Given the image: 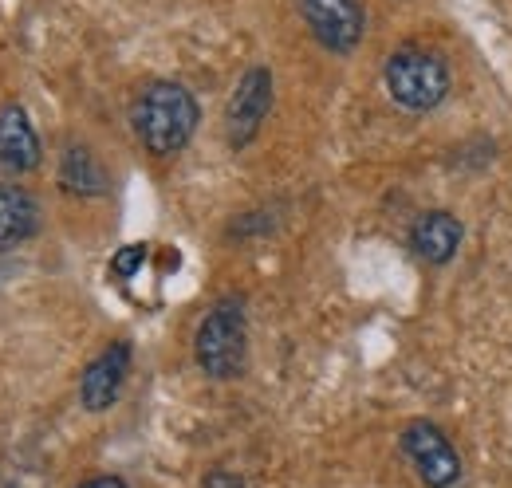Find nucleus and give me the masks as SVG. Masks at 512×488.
I'll return each mask as SVG.
<instances>
[{
    "mask_svg": "<svg viewBox=\"0 0 512 488\" xmlns=\"http://www.w3.org/2000/svg\"><path fill=\"white\" fill-rule=\"evenodd\" d=\"M410 248L426 260V264H449L461 248V221L446 213V209H434V213H422L410 229Z\"/></svg>",
    "mask_w": 512,
    "mask_h": 488,
    "instance_id": "nucleus-9",
    "label": "nucleus"
},
{
    "mask_svg": "<svg viewBox=\"0 0 512 488\" xmlns=\"http://www.w3.org/2000/svg\"><path fill=\"white\" fill-rule=\"evenodd\" d=\"M44 158L40 134L28 119V111L20 103H4L0 107V166L12 174H28L36 170Z\"/></svg>",
    "mask_w": 512,
    "mask_h": 488,
    "instance_id": "nucleus-8",
    "label": "nucleus"
},
{
    "mask_svg": "<svg viewBox=\"0 0 512 488\" xmlns=\"http://www.w3.org/2000/svg\"><path fill=\"white\" fill-rule=\"evenodd\" d=\"M300 16L323 48L339 52V56L355 52L363 40V28H367L359 0H300Z\"/></svg>",
    "mask_w": 512,
    "mask_h": 488,
    "instance_id": "nucleus-6",
    "label": "nucleus"
},
{
    "mask_svg": "<svg viewBox=\"0 0 512 488\" xmlns=\"http://www.w3.org/2000/svg\"><path fill=\"white\" fill-rule=\"evenodd\" d=\"M386 91L402 111H434L449 95V67L442 56L422 52V48H402L386 60Z\"/></svg>",
    "mask_w": 512,
    "mask_h": 488,
    "instance_id": "nucleus-3",
    "label": "nucleus"
},
{
    "mask_svg": "<svg viewBox=\"0 0 512 488\" xmlns=\"http://www.w3.org/2000/svg\"><path fill=\"white\" fill-rule=\"evenodd\" d=\"M40 229V205L28 189L0 182V252H12Z\"/></svg>",
    "mask_w": 512,
    "mask_h": 488,
    "instance_id": "nucleus-10",
    "label": "nucleus"
},
{
    "mask_svg": "<svg viewBox=\"0 0 512 488\" xmlns=\"http://www.w3.org/2000/svg\"><path fill=\"white\" fill-rule=\"evenodd\" d=\"M79 488H127L123 477H111V473H103V477H91V481H83Z\"/></svg>",
    "mask_w": 512,
    "mask_h": 488,
    "instance_id": "nucleus-14",
    "label": "nucleus"
},
{
    "mask_svg": "<svg viewBox=\"0 0 512 488\" xmlns=\"http://www.w3.org/2000/svg\"><path fill=\"white\" fill-rule=\"evenodd\" d=\"M193 355H197V366L217 382H229L245 370L249 323H245V304L241 300H217L209 307V315L197 327Z\"/></svg>",
    "mask_w": 512,
    "mask_h": 488,
    "instance_id": "nucleus-2",
    "label": "nucleus"
},
{
    "mask_svg": "<svg viewBox=\"0 0 512 488\" xmlns=\"http://www.w3.org/2000/svg\"><path fill=\"white\" fill-rule=\"evenodd\" d=\"M146 252H150L146 244H127V248H119L115 260H111V272H115L119 280H130V276L146 264Z\"/></svg>",
    "mask_w": 512,
    "mask_h": 488,
    "instance_id": "nucleus-12",
    "label": "nucleus"
},
{
    "mask_svg": "<svg viewBox=\"0 0 512 488\" xmlns=\"http://www.w3.org/2000/svg\"><path fill=\"white\" fill-rule=\"evenodd\" d=\"M197 99L190 87L174 83V79H154L142 87V95L130 107V126L138 134V142L154 154V158H174L190 146L197 134Z\"/></svg>",
    "mask_w": 512,
    "mask_h": 488,
    "instance_id": "nucleus-1",
    "label": "nucleus"
},
{
    "mask_svg": "<svg viewBox=\"0 0 512 488\" xmlns=\"http://www.w3.org/2000/svg\"><path fill=\"white\" fill-rule=\"evenodd\" d=\"M272 111V71L264 63L249 67L241 83L233 87V99L225 107V138L233 150H245L260 134V126Z\"/></svg>",
    "mask_w": 512,
    "mask_h": 488,
    "instance_id": "nucleus-5",
    "label": "nucleus"
},
{
    "mask_svg": "<svg viewBox=\"0 0 512 488\" xmlns=\"http://www.w3.org/2000/svg\"><path fill=\"white\" fill-rule=\"evenodd\" d=\"M398 445L426 488H453L461 481V457L434 422H410L398 433Z\"/></svg>",
    "mask_w": 512,
    "mask_h": 488,
    "instance_id": "nucleus-4",
    "label": "nucleus"
},
{
    "mask_svg": "<svg viewBox=\"0 0 512 488\" xmlns=\"http://www.w3.org/2000/svg\"><path fill=\"white\" fill-rule=\"evenodd\" d=\"M60 185L75 197H99L107 193V170L87 146H67L60 158Z\"/></svg>",
    "mask_w": 512,
    "mask_h": 488,
    "instance_id": "nucleus-11",
    "label": "nucleus"
},
{
    "mask_svg": "<svg viewBox=\"0 0 512 488\" xmlns=\"http://www.w3.org/2000/svg\"><path fill=\"white\" fill-rule=\"evenodd\" d=\"M201 488H249V485H245V477H241V473H233V469H213Z\"/></svg>",
    "mask_w": 512,
    "mask_h": 488,
    "instance_id": "nucleus-13",
    "label": "nucleus"
},
{
    "mask_svg": "<svg viewBox=\"0 0 512 488\" xmlns=\"http://www.w3.org/2000/svg\"><path fill=\"white\" fill-rule=\"evenodd\" d=\"M130 343L127 339H119V343H111L103 355H95L87 370H83V378H79V402H83V410H91V414H103V410H111L115 402H119V394H123V386H127V374H130Z\"/></svg>",
    "mask_w": 512,
    "mask_h": 488,
    "instance_id": "nucleus-7",
    "label": "nucleus"
}]
</instances>
